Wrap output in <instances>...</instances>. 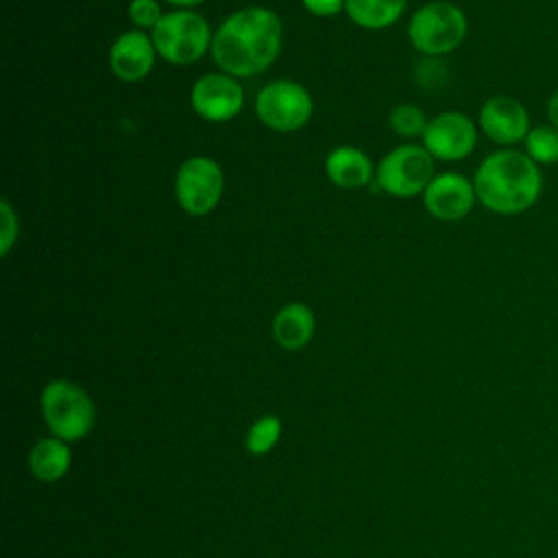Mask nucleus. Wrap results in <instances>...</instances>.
<instances>
[{
    "label": "nucleus",
    "mask_w": 558,
    "mask_h": 558,
    "mask_svg": "<svg viewBox=\"0 0 558 558\" xmlns=\"http://www.w3.org/2000/svg\"><path fill=\"white\" fill-rule=\"evenodd\" d=\"M283 41L279 15L266 7H246L231 13L211 39V59L229 76L248 78L268 70Z\"/></svg>",
    "instance_id": "nucleus-1"
},
{
    "label": "nucleus",
    "mask_w": 558,
    "mask_h": 558,
    "mask_svg": "<svg viewBox=\"0 0 558 558\" xmlns=\"http://www.w3.org/2000/svg\"><path fill=\"white\" fill-rule=\"evenodd\" d=\"M477 203L499 216L532 209L543 194V170L523 150L501 148L482 159L473 174Z\"/></svg>",
    "instance_id": "nucleus-2"
},
{
    "label": "nucleus",
    "mask_w": 558,
    "mask_h": 558,
    "mask_svg": "<svg viewBox=\"0 0 558 558\" xmlns=\"http://www.w3.org/2000/svg\"><path fill=\"white\" fill-rule=\"evenodd\" d=\"M464 11L445 0H434L414 11L408 24V39L421 54L442 57L453 52L466 37Z\"/></svg>",
    "instance_id": "nucleus-3"
},
{
    "label": "nucleus",
    "mask_w": 558,
    "mask_h": 558,
    "mask_svg": "<svg viewBox=\"0 0 558 558\" xmlns=\"http://www.w3.org/2000/svg\"><path fill=\"white\" fill-rule=\"evenodd\" d=\"M157 54L172 65H190L211 50V31L207 20L190 9L163 13L150 31Z\"/></svg>",
    "instance_id": "nucleus-4"
},
{
    "label": "nucleus",
    "mask_w": 558,
    "mask_h": 558,
    "mask_svg": "<svg viewBox=\"0 0 558 558\" xmlns=\"http://www.w3.org/2000/svg\"><path fill=\"white\" fill-rule=\"evenodd\" d=\"M41 414L57 438L81 440L89 434L96 410L81 386L68 379H52L41 390Z\"/></svg>",
    "instance_id": "nucleus-5"
},
{
    "label": "nucleus",
    "mask_w": 558,
    "mask_h": 558,
    "mask_svg": "<svg viewBox=\"0 0 558 558\" xmlns=\"http://www.w3.org/2000/svg\"><path fill=\"white\" fill-rule=\"evenodd\" d=\"M434 177V157L416 144L392 148L375 168L377 185L397 198L423 194Z\"/></svg>",
    "instance_id": "nucleus-6"
},
{
    "label": "nucleus",
    "mask_w": 558,
    "mask_h": 558,
    "mask_svg": "<svg viewBox=\"0 0 558 558\" xmlns=\"http://www.w3.org/2000/svg\"><path fill=\"white\" fill-rule=\"evenodd\" d=\"M314 111L310 92L288 78L264 85L255 98V113L272 131L290 133L307 124Z\"/></svg>",
    "instance_id": "nucleus-7"
},
{
    "label": "nucleus",
    "mask_w": 558,
    "mask_h": 558,
    "mask_svg": "<svg viewBox=\"0 0 558 558\" xmlns=\"http://www.w3.org/2000/svg\"><path fill=\"white\" fill-rule=\"evenodd\" d=\"M225 190L222 168L209 157L185 159L174 177V196L190 216L209 214Z\"/></svg>",
    "instance_id": "nucleus-8"
},
{
    "label": "nucleus",
    "mask_w": 558,
    "mask_h": 558,
    "mask_svg": "<svg viewBox=\"0 0 558 558\" xmlns=\"http://www.w3.org/2000/svg\"><path fill=\"white\" fill-rule=\"evenodd\" d=\"M477 126L462 111H442L427 122L425 150L440 161H460L475 150Z\"/></svg>",
    "instance_id": "nucleus-9"
},
{
    "label": "nucleus",
    "mask_w": 558,
    "mask_h": 558,
    "mask_svg": "<svg viewBox=\"0 0 558 558\" xmlns=\"http://www.w3.org/2000/svg\"><path fill=\"white\" fill-rule=\"evenodd\" d=\"M194 111L207 122H227L244 107V89L235 76L225 72L203 74L190 94Z\"/></svg>",
    "instance_id": "nucleus-10"
},
{
    "label": "nucleus",
    "mask_w": 558,
    "mask_h": 558,
    "mask_svg": "<svg viewBox=\"0 0 558 558\" xmlns=\"http://www.w3.org/2000/svg\"><path fill=\"white\" fill-rule=\"evenodd\" d=\"M480 131L499 146H514L523 142L532 129L530 113L521 100L514 96L497 94L490 96L477 116Z\"/></svg>",
    "instance_id": "nucleus-11"
},
{
    "label": "nucleus",
    "mask_w": 558,
    "mask_h": 558,
    "mask_svg": "<svg viewBox=\"0 0 558 558\" xmlns=\"http://www.w3.org/2000/svg\"><path fill=\"white\" fill-rule=\"evenodd\" d=\"M477 203L473 181L460 172L436 174L423 192L425 209L442 222H458L466 218Z\"/></svg>",
    "instance_id": "nucleus-12"
},
{
    "label": "nucleus",
    "mask_w": 558,
    "mask_h": 558,
    "mask_svg": "<svg viewBox=\"0 0 558 558\" xmlns=\"http://www.w3.org/2000/svg\"><path fill=\"white\" fill-rule=\"evenodd\" d=\"M155 44L150 35L144 31H126L122 33L109 50L111 72L124 83H137L146 78L155 65Z\"/></svg>",
    "instance_id": "nucleus-13"
},
{
    "label": "nucleus",
    "mask_w": 558,
    "mask_h": 558,
    "mask_svg": "<svg viewBox=\"0 0 558 558\" xmlns=\"http://www.w3.org/2000/svg\"><path fill=\"white\" fill-rule=\"evenodd\" d=\"M325 172L329 181L344 190L364 187L375 174L373 161L355 146H338L325 159Z\"/></svg>",
    "instance_id": "nucleus-14"
},
{
    "label": "nucleus",
    "mask_w": 558,
    "mask_h": 558,
    "mask_svg": "<svg viewBox=\"0 0 558 558\" xmlns=\"http://www.w3.org/2000/svg\"><path fill=\"white\" fill-rule=\"evenodd\" d=\"M314 312L303 303L283 305L272 318V338L279 347L296 351L305 347L314 336Z\"/></svg>",
    "instance_id": "nucleus-15"
},
{
    "label": "nucleus",
    "mask_w": 558,
    "mask_h": 558,
    "mask_svg": "<svg viewBox=\"0 0 558 558\" xmlns=\"http://www.w3.org/2000/svg\"><path fill=\"white\" fill-rule=\"evenodd\" d=\"M405 4L408 0H344V11L357 26L381 31L403 15Z\"/></svg>",
    "instance_id": "nucleus-16"
},
{
    "label": "nucleus",
    "mask_w": 558,
    "mask_h": 558,
    "mask_svg": "<svg viewBox=\"0 0 558 558\" xmlns=\"http://www.w3.org/2000/svg\"><path fill=\"white\" fill-rule=\"evenodd\" d=\"M70 449L65 445V440L61 438H44L39 440L28 456V466L33 471L35 477L44 480V482H54L59 477L65 475V471L70 469Z\"/></svg>",
    "instance_id": "nucleus-17"
},
{
    "label": "nucleus",
    "mask_w": 558,
    "mask_h": 558,
    "mask_svg": "<svg viewBox=\"0 0 558 558\" xmlns=\"http://www.w3.org/2000/svg\"><path fill=\"white\" fill-rule=\"evenodd\" d=\"M523 153L538 166L558 163V129L551 124H536L523 140Z\"/></svg>",
    "instance_id": "nucleus-18"
},
{
    "label": "nucleus",
    "mask_w": 558,
    "mask_h": 558,
    "mask_svg": "<svg viewBox=\"0 0 558 558\" xmlns=\"http://www.w3.org/2000/svg\"><path fill=\"white\" fill-rule=\"evenodd\" d=\"M388 120H390L392 131L397 135H403V137H418V135L423 137V133L427 129V122H429L421 107L408 105V102L392 107Z\"/></svg>",
    "instance_id": "nucleus-19"
},
{
    "label": "nucleus",
    "mask_w": 558,
    "mask_h": 558,
    "mask_svg": "<svg viewBox=\"0 0 558 558\" xmlns=\"http://www.w3.org/2000/svg\"><path fill=\"white\" fill-rule=\"evenodd\" d=\"M281 436V421L277 416H262L257 418L246 436V447L251 453L262 456L268 453Z\"/></svg>",
    "instance_id": "nucleus-20"
},
{
    "label": "nucleus",
    "mask_w": 558,
    "mask_h": 558,
    "mask_svg": "<svg viewBox=\"0 0 558 558\" xmlns=\"http://www.w3.org/2000/svg\"><path fill=\"white\" fill-rule=\"evenodd\" d=\"M0 255L7 257L13 248V244L17 242V233H20V220L15 209L11 207V203L7 198L0 201Z\"/></svg>",
    "instance_id": "nucleus-21"
},
{
    "label": "nucleus",
    "mask_w": 558,
    "mask_h": 558,
    "mask_svg": "<svg viewBox=\"0 0 558 558\" xmlns=\"http://www.w3.org/2000/svg\"><path fill=\"white\" fill-rule=\"evenodd\" d=\"M163 17L161 7L157 0H131L129 4V20L142 31V28H155L157 22Z\"/></svg>",
    "instance_id": "nucleus-22"
},
{
    "label": "nucleus",
    "mask_w": 558,
    "mask_h": 558,
    "mask_svg": "<svg viewBox=\"0 0 558 558\" xmlns=\"http://www.w3.org/2000/svg\"><path fill=\"white\" fill-rule=\"evenodd\" d=\"M301 2L312 15H318V17H329L344 9V0H301Z\"/></svg>",
    "instance_id": "nucleus-23"
},
{
    "label": "nucleus",
    "mask_w": 558,
    "mask_h": 558,
    "mask_svg": "<svg viewBox=\"0 0 558 558\" xmlns=\"http://www.w3.org/2000/svg\"><path fill=\"white\" fill-rule=\"evenodd\" d=\"M547 118H549V124L558 129V87L551 92L547 100Z\"/></svg>",
    "instance_id": "nucleus-24"
},
{
    "label": "nucleus",
    "mask_w": 558,
    "mask_h": 558,
    "mask_svg": "<svg viewBox=\"0 0 558 558\" xmlns=\"http://www.w3.org/2000/svg\"><path fill=\"white\" fill-rule=\"evenodd\" d=\"M163 2H168L172 7H179V9H192V7H196V4H201L205 0H163Z\"/></svg>",
    "instance_id": "nucleus-25"
}]
</instances>
